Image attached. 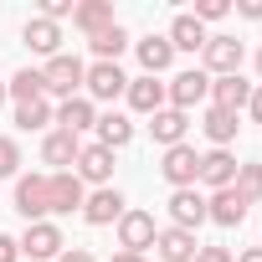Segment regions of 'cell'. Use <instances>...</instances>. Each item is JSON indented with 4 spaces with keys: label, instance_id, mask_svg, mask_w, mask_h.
<instances>
[{
    "label": "cell",
    "instance_id": "obj_21",
    "mask_svg": "<svg viewBox=\"0 0 262 262\" xmlns=\"http://www.w3.org/2000/svg\"><path fill=\"white\" fill-rule=\"evenodd\" d=\"M72 26L88 31V36H98V31L113 26V6H108V0H82V6H72Z\"/></svg>",
    "mask_w": 262,
    "mask_h": 262
},
{
    "label": "cell",
    "instance_id": "obj_9",
    "mask_svg": "<svg viewBox=\"0 0 262 262\" xmlns=\"http://www.w3.org/2000/svg\"><path fill=\"white\" fill-rule=\"evenodd\" d=\"M16 211L26 216V226L31 221H47V175H21L16 180Z\"/></svg>",
    "mask_w": 262,
    "mask_h": 262
},
{
    "label": "cell",
    "instance_id": "obj_15",
    "mask_svg": "<svg viewBox=\"0 0 262 262\" xmlns=\"http://www.w3.org/2000/svg\"><path fill=\"white\" fill-rule=\"evenodd\" d=\"M185 128H190V118H185L180 108H160V113H149V134H155V144H165V149L185 144Z\"/></svg>",
    "mask_w": 262,
    "mask_h": 262
},
{
    "label": "cell",
    "instance_id": "obj_22",
    "mask_svg": "<svg viewBox=\"0 0 262 262\" xmlns=\"http://www.w3.org/2000/svg\"><path fill=\"white\" fill-rule=\"evenodd\" d=\"M98 123V113H93V98H67L62 108H57V128H67V134H82V128H93Z\"/></svg>",
    "mask_w": 262,
    "mask_h": 262
},
{
    "label": "cell",
    "instance_id": "obj_13",
    "mask_svg": "<svg viewBox=\"0 0 262 262\" xmlns=\"http://www.w3.org/2000/svg\"><path fill=\"white\" fill-rule=\"evenodd\" d=\"M155 252H160V262H195L201 242H195V231H180V226H165V231L155 236Z\"/></svg>",
    "mask_w": 262,
    "mask_h": 262
},
{
    "label": "cell",
    "instance_id": "obj_8",
    "mask_svg": "<svg viewBox=\"0 0 262 262\" xmlns=\"http://www.w3.org/2000/svg\"><path fill=\"white\" fill-rule=\"evenodd\" d=\"M82 88H88V98L108 103V98H118V93L128 88V77H123V67H118V62H93V67H88V77H82Z\"/></svg>",
    "mask_w": 262,
    "mask_h": 262
},
{
    "label": "cell",
    "instance_id": "obj_33",
    "mask_svg": "<svg viewBox=\"0 0 262 262\" xmlns=\"http://www.w3.org/2000/svg\"><path fill=\"white\" fill-rule=\"evenodd\" d=\"M72 16V0H41V21H62Z\"/></svg>",
    "mask_w": 262,
    "mask_h": 262
},
{
    "label": "cell",
    "instance_id": "obj_32",
    "mask_svg": "<svg viewBox=\"0 0 262 262\" xmlns=\"http://www.w3.org/2000/svg\"><path fill=\"white\" fill-rule=\"evenodd\" d=\"M226 11H231L226 0H195V21H201V26H206V21H221Z\"/></svg>",
    "mask_w": 262,
    "mask_h": 262
},
{
    "label": "cell",
    "instance_id": "obj_38",
    "mask_svg": "<svg viewBox=\"0 0 262 262\" xmlns=\"http://www.w3.org/2000/svg\"><path fill=\"white\" fill-rule=\"evenodd\" d=\"M247 108H252V118L262 123V88H252V98H247Z\"/></svg>",
    "mask_w": 262,
    "mask_h": 262
},
{
    "label": "cell",
    "instance_id": "obj_3",
    "mask_svg": "<svg viewBox=\"0 0 262 262\" xmlns=\"http://www.w3.org/2000/svg\"><path fill=\"white\" fill-rule=\"evenodd\" d=\"M82 201H88V190H82V180H77L72 170H52V175H47V206H52L57 216L82 211Z\"/></svg>",
    "mask_w": 262,
    "mask_h": 262
},
{
    "label": "cell",
    "instance_id": "obj_7",
    "mask_svg": "<svg viewBox=\"0 0 262 262\" xmlns=\"http://www.w3.org/2000/svg\"><path fill=\"white\" fill-rule=\"evenodd\" d=\"M62 231L52 226V221H31L26 226V236H21V252L31 257V262H52V257H62Z\"/></svg>",
    "mask_w": 262,
    "mask_h": 262
},
{
    "label": "cell",
    "instance_id": "obj_35",
    "mask_svg": "<svg viewBox=\"0 0 262 262\" xmlns=\"http://www.w3.org/2000/svg\"><path fill=\"white\" fill-rule=\"evenodd\" d=\"M57 262H98V257H93L88 247H62V257H57Z\"/></svg>",
    "mask_w": 262,
    "mask_h": 262
},
{
    "label": "cell",
    "instance_id": "obj_36",
    "mask_svg": "<svg viewBox=\"0 0 262 262\" xmlns=\"http://www.w3.org/2000/svg\"><path fill=\"white\" fill-rule=\"evenodd\" d=\"M21 257V242L16 236H0V262H16Z\"/></svg>",
    "mask_w": 262,
    "mask_h": 262
},
{
    "label": "cell",
    "instance_id": "obj_19",
    "mask_svg": "<svg viewBox=\"0 0 262 262\" xmlns=\"http://www.w3.org/2000/svg\"><path fill=\"white\" fill-rule=\"evenodd\" d=\"M21 41H26L31 52H41V57L52 62V57H57V47H62V26H57V21H41V16H36V21H26Z\"/></svg>",
    "mask_w": 262,
    "mask_h": 262
},
{
    "label": "cell",
    "instance_id": "obj_4",
    "mask_svg": "<svg viewBox=\"0 0 262 262\" xmlns=\"http://www.w3.org/2000/svg\"><path fill=\"white\" fill-rule=\"evenodd\" d=\"M165 98H170V108H180V113H190L195 103H206V98H211V77H206L201 67H190V72H180V77H170V88H165Z\"/></svg>",
    "mask_w": 262,
    "mask_h": 262
},
{
    "label": "cell",
    "instance_id": "obj_1",
    "mask_svg": "<svg viewBox=\"0 0 262 262\" xmlns=\"http://www.w3.org/2000/svg\"><path fill=\"white\" fill-rule=\"evenodd\" d=\"M82 77H88V67L77 62V57H52L47 67H41V93H52V98H77V88H82Z\"/></svg>",
    "mask_w": 262,
    "mask_h": 262
},
{
    "label": "cell",
    "instance_id": "obj_29",
    "mask_svg": "<svg viewBox=\"0 0 262 262\" xmlns=\"http://www.w3.org/2000/svg\"><path fill=\"white\" fill-rule=\"evenodd\" d=\"M16 123L26 128V134H31V128H47V123H52V103H47V98H31V103H16Z\"/></svg>",
    "mask_w": 262,
    "mask_h": 262
},
{
    "label": "cell",
    "instance_id": "obj_31",
    "mask_svg": "<svg viewBox=\"0 0 262 262\" xmlns=\"http://www.w3.org/2000/svg\"><path fill=\"white\" fill-rule=\"evenodd\" d=\"M21 170V149H16V139H6V134H0V180H6V175H16Z\"/></svg>",
    "mask_w": 262,
    "mask_h": 262
},
{
    "label": "cell",
    "instance_id": "obj_14",
    "mask_svg": "<svg viewBox=\"0 0 262 262\" xmlns=\"http://www.w3.org/2000/svg\"><path fill=\"white\" fill-rule=\"evenodd\" d=\"M247 98H252V82H242V72H231V77H211V108L236 113V108H247Z\"/></svg>",
    "mask_w": 262,
    "mask_h": 262
},
{
    "label": "cell",
    "instance_id": "obj_26",
    "mask_svg": "<svg viewBox=\"0 0 262 262\" xmlns=\"http://www.w3.org/2000/svg\"><path fill=\"white\" fill-rule=\"evenodd\" d=\"M201 128H206V139H211L216 149H226V144L236 139V128H242V123H236V113H221V108H206V123H201Z\"/></svg>",
    "mask_w": 262,
    "mask_h": 262
},
{
    "label": "cell",
    "instance_id": "obj_5",
    "mask_svg": "<svg viewBox=\"0 0 262 262\" xmlns=\"http://www.w3.org/2000/svg\"><path fill=\"white\" fill-rule=\"evenodd\" d=\"M155 236H160V231H155V216H149V211H123V216H118V247H123V252H139V257H144V252L155 247Z\"/></svg>",
    "mask_w": 262,
    "mask_h": 262
},
{
    "label": "cell",
    "instance_id": "obj_17",
    "mask_svg": "<svg viewBox=\"0 0 262 262\" xmlns=\"http://www.w3.org/2000/svg\"><path fill=\"white\" fill-rule=\"evenodd\" d=\"M170 216H175V226L180 231H195L201 221H206V195L190 185V190H175L170 195Z\"/></svg>",
    "mask_w": 262,
    "mask_h": 262
},
{
    "label": "cell",
    "instance_id": "obj_30",
    "mask_svg": "<svg viewBox=\"0 0 262 262\" xmlns=\"http://www.w3.org/2000/svg\"><path fill=\"white\" fill-rule=\"evenodd\" d=\"M231 190L252 206V201H262V165H236V180H231Z\"/></svg>",
    "mask_w": 262,
    "mask_h": 262
},
{
    "label": "cell",
    "instance_id": "obj_27",
    "mask_svg": "<svg viewBox=\"0 0 262 262\" xmlns=\"http://www.w3.org/2000/svg\"><path fill=\"white\" fill-rule=\"evenodd\" d=\"M88 47H93V57H98V62H118V52L128 47V31H123V26L113 21L108 31H98V36H88Z\"/></svg>",
    "mask_w": 262,
    "mask_h": 262
},
{
    "label": "cell",
    "instance_id": "obj_28",
    "mask_svg": "<svg viewBox=\"0 0 262 262\" xmlns=\"http://www.w3.org/2000/svg\"><path fill=\"white\" fill-rule=\"evenodd\" d=\"M6 98H16V103H31V98H47L41 93V72L36 67H21L11 82H6Z\"/></svg>",
    "mask_w": 262,
    "mask_h": 262
},
{
    "label": "cell",
    "instance_id": "obj_18",
    "mask_svg": "<svg viewBox=\"0 0 262 262\" xmlns=\"http://www.w3.org/2000/svg\"><path fill=\"white\" fill-rule=\"evenodd\" d=\"M123 98H128L134 113H160V108H165V82H155V77H128Z\"/></svg>",
    "mask_w": 262,
    "mask_h": 262
},
{
    "label": "cell",
    "instance_id": "obj_6",
    "mask_svg": "<svg viewBox=\"0 0 262 262\" xmlns=\"http://www.w3.org/2000/svg\"><path fill=\"white\" fill-rule=\"evenodd\" d=\"M160 175H165L175 190H190V185H195V175H201V155H195L190 144H175V149H165Z\"/></svg>",
    "mask_w": 262,
    "mask_h": 262
},
{
    "label": "cell",
    "instance_id": "obj_16",
    "mask_svg": "<svg viewBox=\"0 0 262 262\" xmlns=\"http://www.w3.org/2000/svg\"><path fill=\"white\" fill-rule=\"evenodd\" d=\"M77 155H82V139H77V134H67V128H52V134L41 139V160H47V165H57V170L77 165Z\"/></svg>",
    "mask_w": 262,
    "mask_h": 262
},
{
    "label": "cell",
    "instance_id": "obj_2",
    "mask_svg": "<svg viewBox=\"0 0 262 262\" xmlns=\"http://www.w3.org/2000/svg\"><path fill=\"white\" fill-rule=\"evenodd\" d=\"M201 62H206V67H201L206 77H211V72H216V77H231V72H242V41H236V36H206Z\"/></svg>",
    "mask_w": 262,
    "mask_h": 262
},
{
    "label": "cell",
    "instance_id": "obj_20",
    "mask_svg": "<svg viewBox=\"0 0 262 262\" xmlns=\"http://www.w3.org/2000/svg\"><path fill=\"white\" fill-rule=\"evenodd\" d=\"M195 180H206L211 190H226L231 180H236V160L226 155V149H211V155H201V175Z\"/></svg>",
    "mask_w": 262,
    "mask_h": 262
},
{
    "label": "cell",
    "instance_id": "obj_23",
    "mask_svg": "<svg viewBox=\"0 0 262 262\" xmlns=\"http://www.w3.org/2000/svg\"><path fill=\"white\" fill-rule=\"evenodd\" d=\"M134 52H139L144 77H155V72H165V67L175 62V47H170L165 36H144V41H134Z\"/></svg>",
    "mask_w": 262,
    "mask_h": 262
},
{
    "label": "cell",
    "instance_id": "obj_42",
    "mask_svg": "<svg viewBox=\"0 0 262 262\" xmlns=\"http://www.w3.org/2000/svg\"><path fill=\"white\" fill-rule=\"evenodd\" d=\"M257 72H262V52H257Z\"/></svg>",
    "mask_w": 262,
    "mask_h": 262
},
{
    "label": "cell",
    "instance_id": "obj_11",
    "mask_svg": "<svg viewBox=\"0 0 262 262\" xmlns=\"http://www.w3.org/2000/svg\"><path fill=\"white\" fill-rule=\"evenodd\" d=\"M77 180H93L98 190L113 180V149H103V144H82V155H77V170H72Z\"/></svg>",
    "mask_w": 262,
    "mask_h": 262
},
{
    "label": "cell",
    "instance_id": "obj_41",
    "mask_svg": "<svg viewBox=\"0 0 262 262\" xmlns=\"http://www.w3.org/2000/svg\"><path fill=\"white\" fill-rule=\"evenodd\" d=\"M0 103H6V82H0Z\"/></svg>",
    "mask_w": 262,
    "mask_h": 262
},
{
    "label": "cell",
    "instance_id": "obj_12",
    "mask_svg": "<svg viewBox=\"0 0 262 262\" xmlns=\"http://www.w3.org/2000/svg\"><path fill=\"white\" fill-rule=\"evenodd\" d=\"M206 221H216V226H242L247 221V201L226 185V190H211L206 195Z\"/></svg>",
    "mask_w": 262,
    "mask_h": 262
},
{
    "label": "cell",
    "instance_id": "obj_25",
    "mask_svg": "<svg viewBox=\"0 0 262 262\" xmlns=\"http://www.w3.org/2000/svg\"><path fill=\"white\" fill-rule=\"evenodd\" d=\"M93 128H98V144H103V149H123L128 139H134V123H128L123 113H103Z\"/></svg>",
    "mask_w": 262,
    "mask_h": 262
},
{
    "label": "cell",
    "instance_id": "obj_37",
    "mask_svg": "<svg viewBox=\"0 0 262 262\" xmlns=\"http://www.w3.org/2000/svg\"><path fill=\"white\" fill-rule=\"evenodd\" d=\"M247 21H262V0H242V6H236Z\"/></svg>",
    "mask_w": 262,
    "mask_h": 262
},
{
    "label": "cell",
    "instance_id": "obj_34",
    "mask_svg": "<svg viewBox=\"0 0 262 262\" xmlns=\"http://www.w3.org/2000/svg\"><path fill=\"white\" fill-rule=\"evenodd\" d=\"M195 262H236V257H231L226 247H201V252H195Z\"/></svg>",
    "mask_w": 262,
    "mask_h": 262
},
{
    "label": "cell",
    "instance_id": "obj_24",
    "mask_svg": "<svg viewBox=\"0 0 262 262\" xmlns=\"http://www.w3.org/2000/svg\"><path fill=\"white\" fill-rule=\"evenodd\" d=\"M165 41H170L175 52H201V47H206V26H201L195 16H175V21H170V36H165Z\"/></svg>",
    "mask_w": 262,
    "mask_h": 262
},
{
    "label": "cell",
    "instance_id": "obj_10",
    "mask_svg": "<svg viewBox=\"0 0 262 262\" xmlns=\"http://www.w3.org/2000/svg\"><path fill=\"white\" fill-rule=\"evenodd\" d=\"M123 211H128V206H123V195H118L113 185H103V190H93V195L82 201V221H88V226H113Z\"/></svg>",
    "mask_w": 262,
    "mask_h": 262
},
{
    "label": "cell",
    "instance_id": "obj_39",
    "mask_svg": "<svg viewBox=\"0 0 262 262\" xmlns=\"http://www.w3.org/2000/svg\"><path fill=\"white\" fill-rule=\"evenodd\" d=\"M236 262H262V247H247V252H242Z\"/></svg>",
    "mask_w": 262,
    "mask_h": 262
},
{
    "label": "cell",
    "instance_id": "obj_40",
    "mask_svg": "<svg viewBox=\"0 0 262 262\" xmlns=\"http://www.w3.org/2000/svg\"><path fill=\"white\" fill-rule=\"evenodd\" d=\"M113 262H144L139 252H113Z\"/></svg>",
    "mask_w": 262,
    "mask_h": 262
}]
</instances>
